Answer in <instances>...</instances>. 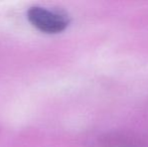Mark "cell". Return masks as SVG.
<instances>
[{"instance_id":"obj_1","label":"cell","mask_w":148,"mask_h":147,"mask_svg":"<svg viewBox=\"0 0 148 147\" xmlns=\"http://www.w3.org/2000/svg\"><path fill=\"white\" fill-rule=\"evenodd\" d=\"M26 16L31 25L45 34H60L70 24V17L66 12L43 6L30 7Z\"/></svg>"}]
</instances>
